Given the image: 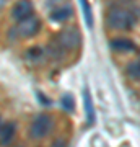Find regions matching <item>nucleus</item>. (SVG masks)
Wrapping results in <instances>:
<instances>
[{"instance_id": "1", "label": "nucleus", "mask_w": 140, "mask_h": 147, "mask_svg": "<svg viewBox=\"0 0 140 147\" xmlns=\"http://www.w3.org/2000/svg\"><path fill=\"white\" fill-rule=\"evenodd\" d=\"M135 23L134 13L121 5L111 7L106 15V25L113 30H132Z\"/></svg>"}, {"instance_id": "2", "label": "nucleus", "mask_w": 140, "mask_h": 147, "mask_svg": "<svg viewBox=\"0 0 140 147\" xmlns=\"http://www.w3.org/2000/svg\"><path fill=\"white\" fill-rule=\"evenodd\" d=\"M54 129V119L49 115H38L29 126V136L33 139H44Z\"/></svg>"}, {"instance_id": "3", "label": "nucleus", "mask_w": 140, "mask_h": 147, "mask_svg": "<svg viewBox=\"0 0 140 147\" xmlns=\"http://www.w3.org/2000/svg\"><path fill=\"white\" fill-rule=\"evenodd\" d=\"M62 49H77L82 44V34L77 28L68 26L64 28L62 31L57 34V41H56Z\"/></svg>"}, {"instance_id": "4", "label": "nucleus", "mask_w": 140, "mask_h": 147, "mask_svg": "<svg viewBox=\"0 0 140 147\" xmlns=\"http://www.w3.org/2000/svg\"><path fill=\"white\" fill-rule=\"evenodd\" d=\"M39 28H41L39 18L31 16V18H26V20L20 21V23L16 25L15 31H16V34L21 36V38H29V36H33V34H36V33L39 31Z\"/></svg>"}, {"instance_id": "5", "label": "nucleus", "mask_w": 140, "mask_h": 147, "mask_svg": "<svg viewBox=\"0 0 140 147\" xmlns=\"http://www.w3.org/2000/svg\"><path fill=\"white\" fill-rule=\"evenodd\" d=\"M11 16L15 18L18 23L26 18H31L33 16V5L29 2H16L13 8H11Z\"/></svg>"}, {"instance_id": "6", "label": "nucleus", "mask_w": 140, "mask_h": 147, "mask_svg": "<svg viewBox=\"0 0 140 147\" xmlns=\"http://www.w3.org/2000/svg\"><path fill=\"white\" fill-rule=\"evenodd\" d=\"M16 136V124L13 121H8V123H3L2 127H0V146L8 147L13 142Z\"/></svg>"}, {"instance_id": "7", "label": "nucleus", "mask_w": 140, "mask_h": 147, "mask_svg": "<svg viewBox=\"0 0 140 147\" xmlns=\"http://www.w3.org/2000/svg\"><path fill=\"white\" fill-rule=\"evenodd\" d=\"M109 47H111L113 51H119V53H132V51L137 49L134 42L130 41V39H125V38L113 39V41L109 42Z\"/></svg>"}, {"instance_id": "8", "label": "nucleus", "mask_w": 140, "mask_h": 147, "mask_svg": "<svg viewBox=\"0 0 140 147\" xmlns=\"http://www.w3.org/2000/svg\"><path fill=\"white\" fill-rule=\"evenodd\" d=\"M72 15H73L72 7L70 5H62V7H59V8H56V10H52L51 18L54 21H65V20H68Z\"/></svg>"}, {"instance_id": "9", "label": "nucleus", "mask_w": 140, "mask_h": 147, "mask_svg": "<svg viewBox=\"0 0 140 147\" xmlns=\"http://www.w3.org/2000/svg\"><path fill=\"white\" fill-rule=\"evenodd\" d=\"M26 57H28V61H31V62L39 64L42 59L46 57V53L42 51L41 47H31V49L26 53Z\"/></svg>"}, {"instance_id": "10", "label": "nucleus", "mask_w": 140, "mask_h": 147, "mask_svg": "<svg viewBox=\"0 0 140 147\" xmlns=\"http://www.w3.org/2000/svg\"><path fill=\"white\" fill-rule=\"evenodd\" d=\"M85 111H86V119L91 124L94 121V110H93V101H91V95L88 90H85Z\"/></svg>"}, {"instance_id": "11", "label": "nucleus", "mask_w": 140, "mask_h": 147, "mask_svg": "<svg viewBox=\"0 0 140 147\" xmlns=\"http://www.w3.org/2000/svg\"><path fill=\"white\" fill-rule=\"evenodd\" d=\"M125 74H127L132 80H140V59L130 62L129 65L125 67Z\"/></svg>"}, {"instance_id": "12", "label": "nucleus", "mask_w": 140, "mask_h": 147, "mask_svg": "<svg viewBox=\"0 0 140 147\" xmlns=\"http://www.w3.org/2000/svg\"><path fill=\"white\" fill-rule=\"evenodd\" d=\"M62 53H64V49L59 46L56 41H54L51 46L46 49V54H47V56H51L52 59H60V57H62Z\"/></svg>"}, {"instance_id": "13", "label": "nucleus", "mask_w": 140, "mask_h": 147, "mask_svg": "<svg viewBox=\"0 0 140 147\" xmlns=\"http://www.w3.org/2000/svg\"><path fill=\"white\" fill-rule=\"evenodd\" d=\"M82 8H83V11H85V20H86V25H88V28H91V26H93V16H91V8H90V3L82 2Z\"/></svg>"}, {"instance_id": "14", "label": "nucleus", "mask_w": 140, "mask_h": 147, "mask_svg": "<svg viewBox=\"0 0 140 147\" xmlns=\"http://www.w3.org/2000/svg\"><path fill=\"white\" fill-rule=\"evenodd\" d=\"M62 105H64V108H65L67 111H72L73 110V100L68 96V95H65V96L62 98Z\"/></svg>"}, {"instance_id": "15", "label": "nucleus", "mask_w": 140, "mask_h": 147, "mask_svg": "<svg viewBox=\"0 0 140 147\" xmlns=\"http://www.w3.org/2000/svg\"><path fill=\"white\" fill-rule=\"evenodd\" d=\"M52 147H65V141L64 139H57V141L52 144Z\"/></svg>"}, {"instance_id": "16", "label": "nucleus", "mask_w": 140, "mask_h": 147, "mask_svg": "<svg viewBox=\"0 0 140 147\" xmlns=\"http://www.w3.org/2000/svg\"><path fill=\"white\" fill-rule=\"evenodd\" d=\"M2 124H3V123H2V119H0V127H2Z\"/></svg>"}]
</instances>
